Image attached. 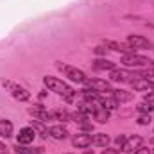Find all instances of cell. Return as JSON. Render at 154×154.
<instances>
[{"instance_id": "27", "label": "cell", "mask_w": 154, "mask_h": 154, "mask_svg": "<svg viewBox=\"0 0 154 154\" xmlns=\"http://www.w3.org/2000/svg\"><path fill=\"white\" fill-rule=\"evenodd\" d=\"M143 100L149 102V104H154V90L152 91H147V93L143 95Z\"/></svg>"}, {"instance_id": "28", "label": "cell", "mask_w": 154, "mask_h": 154, "mask_svg": "<svg viewBox=\"0 0 154 154\" xmlns=\"http://www.w3.org/2000/svg\"><path fill=\"white\" fill-rule=\"evenodd\" d=\"M79 125H81V129H84V131H93V125H91L90 122H86V120H84V122H81Z\"/></svg>"}, {"instance_id": "6", "label": "cell", "mask_w": 154, "mask_h": 154, "mask_svg": "<svg viewBox=\"0 0 154 154\" xmlns=\"http://www.w3.org/2000/svg\"><path fill=\"white\" fill-rule=\"evenodd\" d=\"M84 84H88V88H91V90H95V91H99V93L113 91L111 84H109L108 81H102V79H86Z\"/></svg>"}, {"instance_id": "32", "label": "cell", "mask_w": 154, "mask_h": 154, "mask_svg": "<svg viewBox=\"0 0 154 154\" xmlns=\"http://www.w3.org/2000/svg\"><path fill=\"white\" fill-rule=\"evenodd\" d=\"M95 54L102 56V54H106V48H104V47H97V48H95Z\"/></svg>"}, {"instance_id": "7", "label": "cell", "mask_w": 154, "mask_h": 154, "mask_svg": "<svg viewBox=\"0 0 154 154\" xmlns=\"http://www.w3.org/2000/svg\"><path fill=\"white\" fill-rule=\"evenodd\" d=\"M127 43H129L131 47H134V48H149V50L154 48L152 41H149V39L143 38V36H136V34L127 36Z\"/></svg>"}, {"instance_id": "36", "label": "cell", "mask_w": 154, "mask_h": 154, "mask_svg": "<svg viewBox=\"0 0 154 154\" xmlns=\"http://www.w3.org/2000/svg\"><path fill=\"white\" fill-rule=\"evenodd\" d=\"M151 68H154V61H151Z\"/></svg>"}, {"instance_id": "5", "label": "cell", "mask_w": 154, "mask_h": 154, "mask_svg": "<svg viewBox=\"0 0 154 154\" xmlns=\"http://www.w3.org/2000/svg\"><path fill=\"white\" fill-rule=\"evenodd\" d=\"M131 77L138 79V74L136 72H127V70H118V68L109 72V79L113 82H127V81H133Z\"/></svg>"}, {"instance_id": "18", "label": "cell", "mask_w": 154, "mask_h": 154, "mask_svg": "<svg viewBox=\"0 0 154 154\" xmlns=\"http://www.w3.org/2000/svg\"><path fill=\"white\" fill-rule=\"evenodd\" d=\"M31 127L34 129V133L39 134L41 138H47V136H48V129L45 127L43 122H39V120H31Z\"/></svg>"}, {"instance_id": "13", "label": "cell", "mask_w": 154, "mask_h": 154, "mask_svg": "<svg viewBox=\"0 0 154 154\" xmlns=\"http://www.w3.org/2000/svg\"><path fill=\"white\" fill-rule=\"evenodd\" d=\"M48 136H52V138H56V140H65V138L68 136V131H66V127H63V125H52V127L48 129Z\"/></svg>"}, {"instance_id": "26", "label": "cell", "mask_w": 154, "mask_h": 154, "mask_svg": "<svg viewBox=\"0 0 154 154\" xmlns=\"http://www.w3.org/2000/svg\"><path fill=\"white\" fill-rule=\"evenodd\" d=\"M136 122H138V125H149L151 124V115H140Z\"/></svg>"}, {"instance_id": "15", "label": "cell", "mask_w": 154, "mask_h": 154, "mask_svg": "<svg viewBox=\"0 0 154 154\" xmlns=\"http://www.w3.org/2000/svg\"><path fill=\"white\" fill-rule=\"evenodd\" d=\"M93 68L95 70H108V72H111V70H115V63L109 61V59H95L93 61Z\"/></svg>"}, {"instance_id": "16", "label": "cell", "mask_w": 154, "mask_h": 154, "mask_svg": "<svg viewBox=\"0 0 154 154\" xmlns=\"http://www.w3.org/2000/svg\"><path fill=\"white\" fill-rule=\"evenodd\" d=\"M111 93H113V97H115L120 104H122V102H131V100H133V93H131V91H125V90H113Z\"/></svg>"}, {"instance_id": "35", "label": "cell", "mask_w": 154, "mask_h": 154, "mask_svg": "<svg viewBox=\"0 0 154 154\" xmlns=\"http://www.w3.org/2000/svg\"><path fill=\"white\" fill-rule=\"evenodd\" d=\"M84 154H93V151H86Z\"/></svg>"}, {"instance_id": "3", "label": "cell", "mask_w": 154, "mask_h": 154, "mask_svg": "<svg viewBox=\"0 0 154 154\" xmlns=\"http://www.w3.org/2000/svg\"><path fill=\"white\" fill-rule=\"evenodd\" d=\"M122 63L125 66H134V68H138V66H149L151 68V59L138 56V54H125L122 57Z\"/></svg>"}, {"instance_id": "4", "label": "cell", "mask_w": 154, "mask_h": 154, "mask_svg": "<svg viewBox=\"0 0 154 154\" xmlns=\"http://www.w3.org/2000/svg\"><path fill=\"white\" fill-rule=\"evenodd\" d=\"M61 70H65V74L66 77L72 81V82H77V84H82V82H86V74L82 72V70H79L75 66H61Z\"/></svg>"}, {"instance_id": "34", "label": "cell", "mask_w": 154, "mask_h": 154, "mask_svg": "<svg viewBox=\"0 0 154 154\" xmlns=\"http://www.w3.org/2000/svg\"><path fill=\"white\" fill-rule=\"evenodd\" d=\"M151 88L154 90V79H151Z\"/></svg>"}, {"instance_id": "1", "label": "cell", "mask_w": 154, "mask_h": 154, "mask_svg": "<svg viewBox=\"0 0 154 154\" xmlns=\"http://www.w3.org/2000/svg\"><path fill=\"white\" fill-rule=\"evenodd\" d=\"M43 82H45V86L50 90V91H56L57 95H61L65 100H68V102H72L74 100V97H75V91L66 84V82H63V81H59L57 77H43Z\"/></svg>"}, {"instance_id": "29", "label": "cell", "mask_w": 154, "mask_h": 154, "mask_svg": "<svg viewBox=\"0 0 154 154\" xmlns=\"http://www.w3.org/2000/svg\"><path fill=\"white\" fill-rule=\"evenodd\" d=\"M133 154H151V149H147V147H138Z\"/></svg>"}, {"instance_id": "12", "label": "cell", "mask_w": 154, "mask_h": 154, "mask_svg": "<svg viewBox=\"0 0 154 154\" xmlns=\"http://www.w3.org/2000/svg\"><path fill=\"white\" fill-rule=\"evenodd\" d=\"M13 122L11 120H5V118H0V136L2 138H11L13 136Z\"/></svg>"}, {"instance_id": "2", "label": "cell", "mask_w": 154, "mask_h": 154, "mask_svg": "<svg viewBox=\"0 0 154 154\" xmlns=\"http://www.w3.org/2000/svg\"><path fill=\"white\" fill-rule=\"evenodd\" d=\"M2 86H4L16 100H20V102H27V100L31 99V93H29L25 88H22L20 84H16L14 81H2Z\"/></svg>"}, {"instance_id": "24", "label": "cell", "mask_w": 154, "mask_h": 154, "mask_svg": "<svg viewBox=\"0 0 154 154\" xmlns=\"http://www.w3.org/2000/svg\"><path fill=\"white\" fill-rule=\"evenodd\" d=\"M52 118L65 122V120H70V113H68V111H54V113H52Z\"/></svg>"}, {"instance_id": "10", "label": "cell", "mask_w": 154, "mask_h": 154, "mask_svg": "<svg viewBox=\"0 0 154 154\" xmlns=\"http://www.w3.org/2000/svg\"><path fill=\"white\" fill-rule=\"evenodd\" d=\"M82 97H84V100L86 102H90V104H99L100 106V95H99V91H95V90H91V88H86V90H82Z\"/></svg>"}, {"instance_id": "11", "label": "cell", "mask_w": 154, "mask_h": 154, "mask_svg": "<svg viewBox=\"0 0 154 154\" xmlns=\"http://www.w3.org/2000/svg\"><path fill=\"white\" fill-rule=\"evenodd\" d=\"M72 143L77 149H88L91 145V136L90 134H77L75 138L72 140Z\"/></svg>"}, {"instance_id": "33", "label": "cell", "mask_w": 154, "mask_h": 154, "mask_svg": "<svg viewBox=\"0 0 154 154\" xmlns=\"http://www.w3.org/2000/svg\"><path fill=\"white\" fill-rule=\"evenodd\" d=\"M0 154H7V145L0 142Z\"/></svg>"}, {"instance_id": "8", "label": "cell", "mask_w": 154, "mask_h": 154, "mask_svg": "<svg viewBox=\"0 0 154 154\" xmlns=\"http://www.w3.org/2000/svg\"><path fill=\"white\" fill-rule=\"evenodd\" d=\"M34 138H36V133H34L32 127H23V129H20V133L16 134V142H18L20 145H29V143L34 142Z\"/></svg>"}, {"instance_id": "19", "label": "cell", "mask_w": 154, "mask_h": 154, "mask_svg": "<svg viewBox=\"0 0 154 154\" xmlns=\"http://www.w3.org/2000/svg\"><path fill=\"white\" fill-rule=\"evenodd\" d=\"M93 118H95L97 122H100V124H106V122L109 120V109L99 106V108L95 109V113H93Z\"/></svg>"}, {"instance_id": "22", "label": "cell", "mask_w": 154, "mask_h": 154, "mask_svg": "<svg viewBox=\"0 0 154 154\" xmlns=\"http://www.w3.org/2000/svg\"><path fill=\"white\" fill-rule=\"evenodd\" d=\"M100 106L111 111V109H116V108L120 106V102L116 100L115 97H102V99H100Z\"/></svg>"}, {"instance_id": "30", "label": "cell", "mask_w": 154, "mask_h": 154, "mask_svg": "<svg viewBox=\"0 0 154 154\" xmlns=\"http://www.w3.org/2000/svg\"><path fill=\"white\" fill-rule=\"evenodd\" d=\"M102 154H120V151L118 149H104Z\"/></svg>"}, {"instance_id": "9", "label": "cell", "mask_w": 154, "mask_h": 154, "mask_svg": "<svg viewBox=\"0 0 154 154\" xmlns=\"http://www.w3.org/2000/svg\"><path fill=\"white\" fill-rule=\"evenodd\" d=\"M142 142H143L142 136H129V138H125V142L122 145V152H134L138 147H142Z\"/></svg>"}, {"instance_id": "17", "label": "cell", "mask_w": 154, "mask_h": 154, "mask_svg": "<svg viewBox=\"0 0 154 154\" xmlns=\"http://www.w3.org/2000/svg\"><path fill=\"white\" fill-rule=\"evenodd\" d=\"M14 152L16 154H41L43 152V147H27V145H16L14 147Z\"/></svg>"}, {"instance_id": "25", "label": "cell", "mask_w": 154, "mask_h": 154, "mask_svg": "<svg viewBox=\"0 0 154 154\" xmlns=\"http://www.w3.org/2000/svg\"><path fill=\"white\" fill-rule=\"evenodd\" d=\"M104 45L109 47V48L115 50V52H118V48H120V43H116V41H113V39H104Z\"/></svg>"}, {"instance_id": "31", "label": "cell", "mask_w": 154, "mask_h": 154, "mask_svg": "<svg viewBox=\"0 0 154 154\" xmlns=\"http://www.w3.org/2000/svg\"><path fill=\"white\" fill-rule=\"evenodd\" d=\"M115 142H116V143H118V145H120V147H122V145H124V142H125V136H124V134H120V136L116 138Z\"/></svg>"}, {"instance_id": "37", "label": "cell", "mask_w": 154, "mask_h": 154, "mask_svg": "<svg viewBox=\"0 0 154 154\" xmlns=\"http://www.w3.org/2000/svg\"><path fill=\"white\" fill-rule=\"evenodd\" d=\"M66 154H74V152H66Z\"/></svg>"}, {"instance_id": "21", "label": "cell", "mask_w": 154, "mask_h": 154, "mask_svg": "<svg viewBox=\"0 0 154 154\" xmlns=\"http://www.w3.org/2000/svg\"><path fill=\"white\" fill-rule=\"evenodd\" d=\"M29 113L31 115H34V118L36 120H39V122H47V120H52V113H48V111H45V109H29Z\"/></svg>"}, {"instance_id": "23", "label": "cell", "mask_w": 154, "mask_h": 154, "mask_svg": "<svg viewBox=\"0 0 154 154\" xmlns=\"http://www.w3.org/2000/svg\"><path fill=\"white\" fill-rule=\"evenodd\" d=\"M136 111H138L140 115H149V113H152L154 111V106L143 100V102H140V104L136 106Z\"/></svg>"}, {"instance_id": "14", "label": "cell", "mask_w": 154, "mask_h": 154, "mask_svg": "<svg viewBox=\"0 0 154 154\" xmlns=\"http://www.w3.org/2000/svg\"><path fill=\"white\" fill-rule=\"evenodd\" d=\"M131 86H133V90H136V91H145V90L151 88V79H143V77L133 79V81H131Z\"/></svg>"}, {"instance_id": "20", "label": "cell", "mask_w": 154, "mask_h": 154, "mask_svg": "<svg viewBox=\"0 0 154 154\" xmlns=\"http://www.w3.org/2000/svg\"><path fill=\"white\" fill-rule=\"evenodd\" d=\"M91 143H95V145H99V147H108L109 136H108L106 133H97V134L91 136Z\"/></svg>"}]
</instances>
